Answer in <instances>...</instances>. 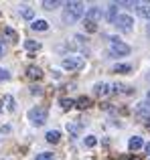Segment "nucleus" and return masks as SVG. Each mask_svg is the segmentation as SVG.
I'll list each match as a JSON object with an SVG mask.
<instances>
[{
	"mask_svg": "<svg viewBox=\"0 0 150 160\" xmlns=\"http://www.w3.org/2000/svg\"><path fill=\"white\" fill-rule=\"evenodd\" d=\"M65 6L67 8L63 10V16H61L63 22L65 24H75L83 16V4L81 2H67Z\"/></svg>",
	"mask_w": 150,
	"mask_h": 160,
	"instance_id": "obj_1",
	"label": "nucleus"
},
{
	"mask_svg": "<svg viewBox=\"0 0 150 160\" xmlns=\"http://www.w3.org/2000/svg\"><path fill=\"white\" fill-rule=\"evenodd\" d=\"M63 69H67V71H79L83 65H85V59L81 57V55H69V57H65L63 59Z\"/></svg>",
	"mask_w": 150,
	"mask_h": 160,
	"instance_id": "obj_2",
	"label": "nucleus"
},
{
	"mask_svg": "<svg viewBox=\"0 0 150 160\" xmlns=\"http://www.w3.org/2000/svg\"><path fill=\"white\" fill-rule=\"evenodd\" d=\"M28 120H31L35 126H43L45 122H47V108L37 106V108L28 109Z\"/></svg>",
	"mask_w": 150,
	"mask_h": 160,
	"instance_id": "obj_3",
	"label": "nucleus"
},
{
	"mask_svg": "<svg viewBox=\"0 0 150 160\" xmlns=\"http://www.w3.org/2000/svg\"><path fill=\"white\" fill-rule=\"evenodd\" d=\"M132 49L128 47L126 43H122V41L118 39H112V45H110V55L112 57H122V55H130Z\"/></svg>",
	"mask_w": 150,
	"mask_h": 160,
	"instance_id": "obj_4",
	"label": "nucleus"
},
{
	"mask_svg": "<svg viewBox=\"0 0 150 160\" xmlns=\"http://www.w3.org/2000/svg\"><path fill=\"white\" fill-rule=\"evenodd\" d=\"M116 27H118V31L122 32H130L132 31V24H134V20H132L130 14H118V18H116Z\"/></svg>",
	"mask_w": 150,
	"mask_h": 160,
	"instance_id": "obj_5",
	"label": "nucleus"
},
{
	"mask_svg": "<svg viewBox=\"0 0 150 160\" xmlns=\"http://www.w3.org/2000/svg\"><path fill=\"white\" fill-rule=\"evenodd\" d=\"M87 122H81V120H73V122H67V132L71 134L73 138H77L79 134H81L83 126H85Z\"/></svg>",
	"mask_w": 150,
	"mask_h": 160,
	"instance_id": "obj_6",
	"label": "nucleus"
},
{
	"mask_svg": "<svg viewBox=\"0 0 150 160\" xmlns=\"http://www.w3.org/2000/svg\"><path fill=\"white\" fill-rule=\"evenodd\" d=\"M85 20L98 24V20H102V8H99V6H91L89 10L85 12Z\"/></svg>",
	"mask_w": 150,
	"mask_h": 160,
	"instance_id": "obj_7",
	"label": "nucleus"
},
{
	"mask_svg": "<svg viewBox=\"0 0 150 160\" xmlns=\"http://www.w3.org/2000/svg\"><path fill=\"white\" fill-rule=\"evenodd\" d=\"M134 113H136L138 118H142L144 122H146L148 118H150V103H146V102H144V103H138V108L134 109Z\"/></svg>",
	"mask_w": 150,
	"mask_h": 160,
	"instance_id": "obj_8",
	"label": "nucleus"
},
{
	"mask_svg": "<svg viewBox=\"0 0 150 160\" xmlns=\"http://www.w3.org/2000/svg\"><path fill=\"white\" fill-rule=\"evenodd\" d=\"M134 8H136V12H138V16L150 18V4L148 2H134Z\"/></svg>",
	"mask_w": 150,
	"mask_h": 160,
	"instance_id": "obj_9",
	"label": "nucleus"
},
{
	"mask_svg": "<svg viewBox=\"0 0 150 160\" xmlns=\"http://www.w3.org/2000/svg\"><path fill=\"white\" fill-rule=\"evenodd\" d=\"M118 6H120L118 2H112L110 6H108V12H106V20H108V22H116V18H118V16H116Z\"/></svg>",
	"mask_w": 150,
	"mask_h": 160,
	"instance_id": "obj_10",
	"label": "nucleus"
},
{
	"mask_svg": "<svg viewBox=\"0 0 150 160\" xmlns=\"http://www.w3.org/2000/svg\"><path fill=\"white\" fill-rule=\"evenodd\" d=\"M27 77L28 79H41L43 77V71H41L39 67H35V65H28L27 67Z\"/></svg>",
	"mask_w": 150,
	"mask_h": 160,
	"instance_id": "obj_11",
	"label": "nucleus"
},
{
	"mask_svg": "<svg viewBox=\"0 0 150 160\" xmlns=\"http://www.w3.org/2000/svg\"><path fill=\"white\" fill-rule=\"evenodd\" d=\"M24 49L28 51V57H35L32 53L41 49V43H39V41H24Z\"/></svg>",
	"mask_w": 150,
	"mask_h": 160,
	"instance_id": "obj_12",
	"label": "nucleus"
},
{
	"mask_svg": "<svg viewBox=\"0 0 150 160\" xmlns=\"http://www.w3.org/2000/svg\"><path fill=\"white\" fill-rule=\"evenodd\" d=\"M93 91H95V95H99V98H106V95L110 93V85H108V83H95Z\"/></svg>",
	"mask_w": 150,
	"mask_h": 160,
	"instance_id": "obj_13",
	"label": "nucleus"
},
{
	"mask_svg": "<svg viewBox=\"0 0 150 160\" xmlns=\"http://www.w3.org/2000/svg\"><path fill=\"white\" fill-rule=\"evenodd\" d=\"M6 108V112H14L16 109V103H14V98L12 95H4L2 98V109Z\"/></svg>",
	"mask_w": 150,
	"mask_h": 160,
	"instance_id": "obj_14",
	"label": "nucleus"
},
{
	"mask_svg": "<svg viewBox=\"0 0 150 160\" xmlns=\"http://www.w3.org/2000/svg\"><path fill=\"white\" fill-rule=\"evenodd\" d=\"M142 146H144V142H142L140 136H134V138L128 140V148H130V150H138V148H142Z\"/></svg>",
	"mask_w": 150,
	"mask_h": 160,
	"instance_id": "obj_15",
	"label": "nucleus"
},
{
	"mask_svg": "<svg viewBox=\"0 0 150 160\" xmlns=\"http://www.w3.org/2000/svg\"><path fill=\"white\" fill-rule=\"evenodd\" d=\"M59 140H61V132H59V130H49V132H47V142L57 144Z\"/></svg>",
	"mask_w": 150,
	"mask_h": 160,
	"instance_id": "obj_16",
	"label": "nucleus"
},
{
	"mask_svg": "<svg viewBox=\"0 0 150 160\" xmlns=\"http://www.w3.org/2000/svg\"><path fill=\"white\" fill-rule=\"evenodd\" d=\"M31 27L35 28V31H47V28H49V22H47V20H43V18H37Z\"/></svg>",
	"mask_w": 150,
	"mask_h": 160,
	"instance_id": "obj_17",
	"label": "nucleus"
},
{
	"mask_svg": "<svg viewBox=\"0 0 150 160\" xmlns=\"http://www.w3.org/2000/svg\"><path fill=\"white\" fill-rule=\"evenodd\" d=\"M18 12H20V16H22V18H27V20H31L32 16H35V10H32V8H28V6H20Z\"/></svg>",
	"mask_w": 150,
	"mask_h": 160,
	"instance_id": "obj_18",
	"label": "nucleus"
},
{
	"mask_svg": "<svg viewBox=\"0 0 150 160\" xmlns=\"http://www.w3.org/2000/svg\"><path fill=\"white\" fill-rule=\"evenodd\" d=\"M75 106H77L79 109H87V108H91V99L83 95V98H79L77 102H75Z\"/></svg>",
	"mask_w": 150,
	"mask_h": 160,
	"instance_id": "obj_19",
	"label": "nucleus"
},
{
	"mask_svg": "<svg viewBox=\"0 0 150 160\" xmlns=\"http://www.w3.org/2000/svg\"><path fill=\"white\" fill-rule=\"evenodd\" d=\"M59 0H45V2H43V8H45V10H53V8H57V6H59Z\"/></svg>",
	"mask_w": 150,
	"mask_h": 160,
	"instance_id": "obj_20",
	"label": "nucleus"
},
{
	"mask_svg": "<svg viewBox=\"0 0 150 160\" xmlns=\"http://www.w3.org/2000/svg\"><path fill=\"white\" fill-rule=\"evenodd\" d=\"M59 103H61V108H63V109H71L75 106V102H73V99H69V98H61Z\"/></svg>",
	"mask_w": 150,
	"mask_h": 160,
	"instance_id": "obj_21",
	"label": "nucleus"
},
{
	"mask_svg": "<svg viewBox=\"0 0 150 160\" xmlns=\"http://www.w3.org/2000/svg\"><path fill=\"white\" fill-rule=\"evenodd\" d=\"M83 142H85L87 148H93V146L98 144V138H95V136H85V138H83Z\"/></svg>",
	"mask_w": 150,
	"mask_h": 160,
	"instance_id": "obj_22",
	"label": "nucleus"
},
{
	"mask_svg": "<svg viewBox=\"0 0 150 160\" xmlns=\"http://www.w3.org/2000/svg\"><path fill=\"white\" fill-rule=\"evenodd\" d=\"M114 71H116V73H130L132 67H130V65H116Z\"/></svg>",
	"mask_w": 150,
	"mask_h": 160,
	"instance_id": "obj_23",
	"label": "nucleus"
},
{
	"mask_svg": "<svg viewBox=\"0 0 150 160\" xmlns=\"http://www.w3.org/2000/svg\"><path fill=\"white\" fill-rule=\"evenodd\" d=\"M37 160H55V154H51V152H41V154H37Z\"/></svg>",
	"mask_w": 150,
	"mask_h": 160,
	"instance_id": "obj_24",
	"label": "nucleus"
},
{
	"mask_svg": "<svg viewBox=\"0 0 150 160\" xmlns=\"http://www.w3.org/2000/svg\"><path fill=\"white\" fill-rule=\"evenodd\" d=\"M83 27H85L87 32H95V31H98V27H95L93 22H89V20H85V18H83Z\"/></svg>",
	"mask_w": 150,
	"mask_h": 160,
	"instance_id": "obj_25",
	"label": "nucleus"
},
{
	"mask_svg": "<svg viewBox=\"0 0 150 160\" xmlns=\"http://www.w3.org/2000/svg\"><path fill=\"white\" fill-rule=\"evenodd\" d=\"M4 37H8L10 41H18V37H16V32L12 28H4Z\"/></svg>",
	"mask_w": 150,
	"mask_h": 160,
	"instance_id": "obj_26",
	"label": "nucleus"
},
{
	"mask_svg": "<svg viewBox=\"0 0 150 160\" xmlns=\"http://www.w3.org/2000/svg\"><path fill=\"white\" fill-rule=\"evenodd\" d=\"M31 93H32V95H43V87L32 85V87H31Z\"/></svg>",
	"mask_w": 150,
	"mask_h": 160,
	"instance_id": "obj_27",
	"label": "nucleus"
},
{
	"mask_svg": "<svg viewBox=\"0 0 150 160\" xmlns=\"http://www.w3.org/2000/svg\"><path fill=\"white\" fill-rule=\"evenodd\" d=\"M2 79L6 81V79H10V75H8L6 71H0V81H2Z\"/></svg>",
	"mask_w": 150,
	"mask_h": 160,
	"instance_id": "obj_28",
	"label": "nucleus"
},
{
	"mask_svg": "<svg viewBox=\"0 0 150 160\" xmlns=\"http://www.w3.org/2000/svg\"><path fill=\"white\" fill-rule=\"evenodd\" d=\"M4 55V41H0V57Z\"/></svg>",
	"mask_w": 150,
	"mask_h": 160,
	"instance_id": "obj_29",
	"label": "nucleus"
},
{
	"mask_svg": "<svg viewBox=\"0 0 150 160\" xmlns=\"http://www.w3.org/2000/svg\"><path fill=\"white\" fill-rule=\"evenodd\" d=\"M122 160H142V158H138V156H128V158H122Z\"/></svg>",
	"mask_w": 150,
	"mask_h": 160,
	"instance_id": "obj_30",
	"label": "nucleus"
},
{
	"mask_svg": "<svg viewBox=\"0 0 150 160\" xmlns=\"http://www.w3.org/2000/svg\"><path fill=\"white\" fill-rule=\"evenodd\" d=\"M146 152H148V156H150V142L146 144Z\"/></svg>",
	"mask_w": 150,
	"mask_h": 160,
	"instance_id": "obj_31",
	"label": "nucleus"
},
{
	"mask_svg": "<svg viewBox=\"0 0 150 160\" xmlns=\"http://www.w3.org/2000/svg\"><path fill=\"white\" fill-rule=\"evenodd\" d=\"M146 126H148V128H150V118H148V120H146Z\"/></svg>",
	"mask_w": 150,
	"mask_h": 160,
	"instance_id": "obj_32",
	"label": "nucleus"
},
{
	"mask_svg": "<svg viewBox=\"0 0 150 160\" xmlns=\"http://www.w3.org/2000/svg\"><path fill=\"white\" fill-rule=\"evenodd\" d=\"M146 98H148V102H150V91H148V95H146Z\"/></svg>",
	"mask_w": 150,
	"mask_h": 160,
	"instance_id": "obj_33",
	"label": "nucleus"
},
{
	"mask_svg": "<svg viewBox=\"0 0 150 160\" xmlns=\"http://www.w3.org/2000/svg\"><path fill=\"white\" fill-rule=\"evenodd\" d=\"M148 35H150V24H148Z\"/></svg>",
	"mask_w": 150,
	"mask_h": 160,
	"instance_id": "obj_34",
	"label": "nucleus"
},
{
	"mask_svg": "<svg viewBox=\"0 0 150 160\" xmlns=\"http://www.w3.org/2000/svg\"><path fill=\"white\" fill-rule=\"evenodd\" d=\"M6 160H10V158H6Z\"/></svg>",
	"mask_w": 150,
	"mask_h": 160,
	"instance_id": "obj_35",
	"label": "nucleus"
}]
</instances>
